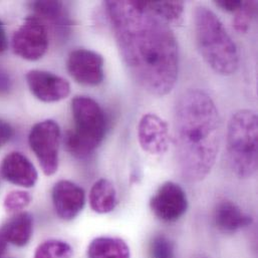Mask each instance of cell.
Wrapping results in <instances>:
<instances>
[{
	"instance_id": "20",
	"label": "cell",
	"mask_w": 258,
	"mask_h": 258,
	"mask_svg": "<svg viewBox=\"0 0 258 258\" xmlns=\"http://www.w3.org/2000/svg\"><path fill=\"white\" fill-rule=\"evenodd\" d=\"M73 253V248L68 242L50 239L38 245L34 258H72Z\"/></svg>"
},
{
	"instance_id": "5",
	"label": "cell",
	"mask_w": 258,
	"mask_h": 258,
	"mask_svg": "<svg viewBox=\"0 0 258 258\" xmlns=\"http://www.w3.org/2000/svg\"><path fill=\"white\" fill-rule=\"evenodd\" d=\"M258 119L252 110H239L232 115L227 127V157L234 174L242 179L256 173Z\"/></svg>"
},
{
	"instance_id": "23",
	"label": "cell",
	"mask_w": 258,
	"mask_h": 258,
	"mask_svg": "<svg viewBox=\"0 0 258 258\" xmlns=\"http://www.w3.org/2000/svg\"><path fill=\"white\" fill-rule=\"evenodd\" d=\"M31 202V196L26 191H11L9 192L3 202V206L7 212H17L29 205Z\"/></svg>"
},
{
	"instance_id": "6",
	"label": "cell",
	"mask_w": 258,
	"mask_h": 258,
	"mask_svg": "<svg viewBox=\"0 0 258 258\" xmlns=\"http://www.w3.org/2000/svg\"><path fill=\"white\" fill-rule=\"evenodd\" d=\"M59 141V126L52 120L35 124L29 133V146L46 176H51L57 171Z\"/></svg>"
},
{
	"instance_id": "9",
	"label": "cell",
	"mask_w": 258,
	"mask_h": 258,
	"mask_svg": "<svg viewBox=\"0 0 258 258\" xmlns=\"http://www.w3.org/2000/svg\"><path fill=\"white\" fill-rule=\"evenodd\" d=\"M104 57L91 49L78 48L68 58V71L72 78L81 85L95 87L103 83L105 78Z\"/></svg>"
},
{
	"instance_id": "7",
	"label": "cell",
	"mask_w": 258,
	"mask_h": 258,
	"mask_svg": "<svg viewBox=\"0 0 258 258\" xmlns=\"http://www.w3.org/2000/svg\"><path fill=\"white\" fill-rule=\"evenodd\" d=\"M48 47V33L44 22L36 15L25 18L12 37L13 51L27 60H38Z\"/></svg>"
},
{
	"instance_id": "22",
	"label": "cell",
	"mask_w": 258,
	"mask_h": 258,
	"mask_svg": "<svg viewBox=\"0 0 258 258\" xmlns=\"http://www.w3.org/2000/svg\"><path fill=\"white\" fill-rule=\"evenodd\" d=\"M150 258H175L173 242L164 235H157L150 244Z\"/></svg>"
},
{
	"instance_id": "16",
	"label": "cell",
	"mask_w": 258,
	"mask_h": 258,
	"mask_svg": "<svg viewBox=\"0 0 258 258\" xmlns=\"http://www.w3.org/2000/svg\"><path fill=\"white\" fill-rule=\"evenodd\" d=\"M31 7L38 18L51 22L58 34L66 36L69 33L72 23L61 1H34Z\"/></svg>"
},
{
	"instance_id": "26",
	"label": "cell",
	"mask_w": 258,
	"mask_h": 258,
	"mask_svg": "<svg viewBox=\"0 0 258 258\" xmlns=\"http://www.w3.org/2000/svg\"><path fill=\"white\" fill-rule=\"evenodd\" d=\"M7 48V37L2 22L0 21V54L3 53Z\"/></svg>"
},
{
	"instance_id": "25",
	"label": "cell",
	"mask_w": 258,
	"mask_h": 258,
	"mask_svg": "<svg viewBox=\"0 0 258 258\" xmlns=\"http://www.w3.org/2000/svg\"><path fill=\"white\" fill-rule=\"evenodd\" d=\"M215 4L221 9L228 12H236L242 5L240 0H218L215 1Z\"/></svg>"
},
{
	"instance_id": "18",
	"label": "cell",
	"mask_w": 258,
	"mask_h": 258,
	"mask_svg": "<svg viewBox=\"0 0 258 258\" xmlns=\"http://www.w3.org/2000/svg\"><path fill=\"white\" fill-rule=\"evenodd\" d=\"M130 247L121 238L98 237L88 247L89 258H130Z\"/></svg>"
},
{
	"instance_id": "17",
	"label": "cell",
	"mask_w": 258,
	"mask_h": 258,
	"mask_svg": "<svg viewBox=\"0 0 258 258\" xmlns=\"http://www.w3.org/2000/svg\"><path fill=\"white\" fill-rule=\"evenodd\" d=\"M89 200L91 208L95 212L99 214L112 212L118 203L117 191L114 184L105 178L98 180L91 189Z\"/></svg>"
},
{
	"instance_id": "4",
	"label": "cell",
	"mask_w": 258,
	"mask_h": 258,
	"mask_svg": "<svg viewBox=\"0 0 258 258\" xmlns=\"http://www.w3.org/2000/svg\"><path fill=\"white\" fill-rule=\"evenodd\" d=\"M75 128L64 136L67 150L76 158L90 157L102 144L107 132V118L92 98L76 97L72 101Z\"/></svg>"
},
{
	"instance_id": "27",
	"label": "cell",
	"mask_w": 258,
	"mask_h": 258,
	"mask_svg": "<svg viewBox=\"0 0 258 258\" xmlns=\"http://www.w3.org/2000/svg\"><path fill=\"white\" fill-rule=\"evenodd\" d=\"M9 88V80L0 73V91H6Z\"/></svg>"
},
{
	"instance_id": "19",
	"label": "cell",
	"mask_w": 258,
	"mask_h": 258,
	"mask_svg": "<svg viewBox=\"0 0 258 258\" xmlns=\"http://www.w3.org/2000/svg\"><path fill=\"white\" fill-rule=\"evenodd\" d=\"M148 7L169 24L179 25L183 21V1H146Z\"/></svg>"
},
{
	"instance_id": "12",
	"label": "cell",
	"mask_w": 258,
	"mask_h": 258,
	"mask_svg": "<svg viewBox=\"0 0 258 258\" xmlns=\"http://www.w3.org/2000/svg\"><path fill=\"white\" fill-rule=\"evenodd\" d=\"M138 138L142 149L147 153L164 154L169 147L168 125L155 114L144 115L138 125Z\"/></svg>"
},
{
	"instance_id": "3",
	"label": "cell",
	"mask_w": 258,
	"mask_h": 258,
	"mask_svg": "<svg viewBox=\"0 0 258 258\" xmlns=\"http://www.w3.org/2000/svg\"><path fill=\"white\" fill-rule=\"evenodd\" d=\"M194 29L199 51L218 75L231 76L239 67L237 46L218 16L206 6L194 11Z\"/></svg>"
},
{
	"instance_id": "14",
	"label": "cell",
	"mask_w": 258,
	"mask_h": 258,
	"mask_svg": "<svg viewBox=\"0 0 258 258\" xmlns=\"http://www.w3.org/2000/svg\"><path fill=\"white\" fill-rule=\"evenodd\" d=\"M214 221L223 232H235L252 223V217L244 213L235 203L220 201L214 211Z\"/></svg>"
},
{
	"instance_id": "21",
	"label": "cell",
	"mask_w": 258,
	"mask_h": 258,
	"mask_svg": "<svg viewBox=\"0 0 258 258\" xmlns=\"http://www.w3.org/2000/svg\"><path fill=\"white\" fill-rule=\"evenodd\" d=\"M257 14V3L255 1H242L241 7L235 12L233 25L236 31L245 33L248 31L252 19Z\"/></svg>"
},
{
	"instance_id": "13",
	"label": "cell",
	"mask_w": 258,
	"mask_h": 258,
	"mask_svg": "<svg viewBox=\"0 0 258 258\" xmlns=\"http://www.w3.org/2000/svg\"><path fill=\"white\" fill-rule=\"evenodd\" d=\"M1 175L6 181L24 188L33 187L38 178L34 165L19 152H12L3 159Z\"/></svg>"
},
{
	"instance_id": "28",
	"label": "cell",
	"mask_w": 258,
	"mask_h": 258,
	"mask_svg": "<svg viewBox=\"0 0 258 258\" xmlns=\"http://www.w3.org/2000/svg\"><path fill=\"white\" fill-rule=\"evenodd\" d=\"M6 241L5 239L2 237V235L0 234V257L4 254L5 250H6Z\"/></svg>"
},
{
	"instance_id": "15",
	"label": "cell",
	"mask_w": 258,
	"mask_h": 258,
	"mask_svg": "<svg viewBox=\"0 0 258 258\" xmlns=\"http://www.w3.org/2000/svg\"><path fill=\"white\" fill-rule=\"evenodd\" d=\"M33 218L27 212H19L9 218L2 226L0 234L6 242L15 246H25L31 239Z\"/></svg>"
},
{
	"instance_id": "8",
	"label": "cell",
	"mask_w": 258,
	"mask_h": 258,
	"mask_svg": "<svg viewBox=\"0 0 258 258\" xmlns=\"http://www.w3.org/2000/svg\"><path fill=\"white\" fill-rule=\"evenodd\" d=\"M150 207L157 218L165 222L179 220L187 211L188 200L182 187L168 181L151 198Z\"/></svg>"
},
{
	"instance_id": "2",
	"label": "cell",
	"mask_w": 258,
	"mask_h": 258,
	"mask_svg": "<svg viewBox=\"0 0 258 258\" xmlns=\"http://www.w3.org/2000/svg\"><path fill=\"white\" fill-rule=\"evenodd\" d=\"M221 142V120L212 98L202 90L185 92L175 110V144L182 177L205 179L214 167Z\"/></svg>"
},
{
	"instance_id": "10",
	"label": "cell",
	"mask_w": 258,
	"mask_h": 258,
	"mask_svg": "<svg viewBox=\"0 0 258 258\" xmlns=\"http://www.w3.org/2000/svg\"><path fill=\"white\" fill-rule=\"evenodd\" d=\"M26 82L33 96L44 103L61 101L71 93L70 83L49 72L30 71L26 75Z\"/></svg>"
},
{
	"instance_id": "11",
	"label": "cell",
	"mask_w": 258,
	"mask_h": 258,
	"mask_svg": "<svg viewBox=\"0 0 258 258\" xmlns=\"http://www.w3.org/2000/svg\"><path fill=\"white\" fill-rule=\"evenodd\" d=\"M52 203L59 218L68 221L73 220L85 207V190L74 182L60 180L53 186Z\"/></svg>"
},
{
	"instance_id": "24",
	"label": "cell",
	"mask_w": 258,
	"mask_h": 258,
	"mask_svg": "<svg viewBox=\"0 0 258 258\" xmlns=\"http://www.w3.org/2000/svg\"><path fill=\"white\" fill-rule=\"evenodd\" d=\"M14 135L13 128L9 123L0 119V147L8 143Z\"/></svg>"
},
{
	"instance_id": "1",
	"label": "cell",
	"mask_w": 258,
	"mask_h": 258,
	"mask_svg": "<svg viewBox=\"0 0 258 258\" xmlns=\"http://www.w3.org/2000/svg\"><path fill=\"white\" fill-rule=\"evenodd\" d=\"M105 6L131 76L151 95H168L179 71L177 39L169 23L146 1H107Z\"/></svg>"
}]
</instances>
